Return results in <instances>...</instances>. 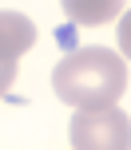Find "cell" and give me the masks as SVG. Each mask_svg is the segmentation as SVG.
<instances>
[{"label":"cell","mask_w":131,"mask_h":150,"mask_svg":"<svg viewBox=\"0 0 131 150\" xmlns=\"http://www.w3.org/2000/svg\"><path fill=\"white\" fill-rule=\"evenodd\" d=\"M52 87L68 107H111L127 91V63L111 47H79L56 63Z\"/></svg>","instance_id":"6da1fadb"},{"label":"cell","mask_w":131,"mask_h":150,"mask_svg":"<svg viewBox=\"0 0 131 150\" xmlns=\"http://www.w3.org/2000/svg\"><path fill=\"white\" fill-rule=\"evenodd\" d=\"M72 146L76 150H131V122L127 115L111 107H79L72 115Z\"/></svg>","instance_id":"7a4b0ae2"},{"label":"cell","mask_w":131,"mask_h":150,"mask_svg":"<svg viewBox=\"0 0 131 150\" xmlns=\"http://www.w3.org/2000/svg\"><path fill=\"white\" fill-rule=\"evenodd\" d=\"M36 44V28L24 12H8L0 8V59H20Z\"/></svg>","instance_id":"3957f363"},{"label":"cell","mask_w":131,"mask_h":150,"mask_svg":"<svg viewBox=\"0 0 131 150\" xmlns=\"http://www.w3.org/2000/svg\"><path fill=\"white\" fill-rule=\"evenodd\" d=\"M127 0H64V16L79 28H100V24L119 20Z\"/></svg>","instance_id":"277c9868"},{"label":"cell","mask_w":131,"mask_h":150,"mask_svg":"<svg viewBox=\"0 0 131 150\" xmlns=\"http://www.w3.org/2000/svg\"><path fill=\"white\" fill-rule=\"evenodd\" d=\"M16 63H20V59H0V99H4L8 91H12L16 75H20V71H16Z\"/></svg>","instance_id":"5b68a950"},{"label":"cell","mask_w":131,"mask_h":150,"mask_svg":"<svg viewBox=\"0 0 131 150\" xmlns=\"http://www.w3.org/2000/svg\"><path fill=\"white\" fill-rule=\"evenodd\" d=\"M119 55L131 59V8L119 16Z\"/></svg>","instance_id":"8992f818"}]
</instances>
